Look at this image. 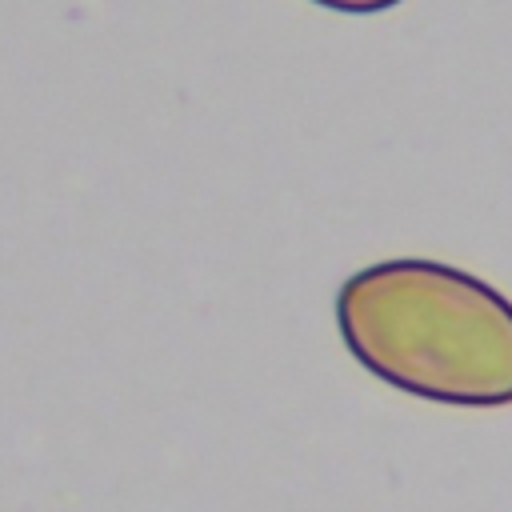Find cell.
I'll use <instances>...</instances> for the list:
<instances>
[{
  "label": "cell",
  "mask_w": 512,
  "mask_h": 512,
  "mask_svg": "<svg viewBox=\"0 0 512 512\" xmlns=\"http://www.w3.org/2000/svg\"><path fill=\"white\" fill-rule=\"evenodd\" d=\"M316 8H328V12H348V16H372V12H388L404 0H308Z\"/></svg>",
  "instance_id": "obj_2"
},
{
  "label": "cell",
  "mask_w": 512,
  "mask_h": 512,
  "mask_svg": "<svg viewBox=\"0 0 512 512\" xmlns=\"http://www.w3.org/2000/svg\"><path fill=\"white\" fill-rule=\"evenodd\" d=\"M336 332L380 384L448 408L512 404V300L428 256H388L336 288Z\"/></svg>",
  "instance_id": "obj_1"
}]
</instances>
